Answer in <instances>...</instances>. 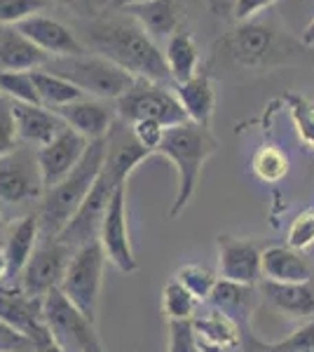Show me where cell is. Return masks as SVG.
<instances>
[{
  "label": "cell",
  "instance_id": "cell-1",
  "mask_svg": "<svg viewBox=\"0 0 314 352\" xmlns=\"http://www.w3.org/2000/svg\"><path fill=\"white\" fill-rule=\"evenodd\" d=\"M87 41L101 56L124 68L136 80L157 85L171 80L164 52L131 16L96 21L87 31Z\"/></svg>",
  "mask_w": 314,
  "mask_h": 352
},
{
  "label": "cell",
  "instance_id": "cell-2",
  "mask_svg": "<svg viewBox=\"0 0 314 352\" xmlns=\"http://www.w3.org/2000/svg\"><path fill=\"white\" fill-rule=\"evenodd\" d=\"M106 153H108V139L89 141V148L82 155L78 167L64 181H59L54 188L43 192V202H40V212H38L40 240L59 237L61 230L71 223V219L76 217L80 204L89 195L92 186L99 179L101 169H104Z\"/></svg>",
  "mask_w": 314,
  "mask_h": 352
},
{
  "label": "cell",
  "instance_id": "cell-3",
  "mask_svg": "<svg viewBox=\"0 0 314 352\" xmlns=\"http://www.w3.org/2000/svg\"><path fill=\"white\" fill-rule=\"evenodd\" d=\"M216 151H218V141L211 134V129L202 124L186 122L164 132L157 153L167 157L176 169V197L169 212L171 219L179 217L192 200L204 164Z\"/></svg>",
  "mask_w": 314,
  "mask_h": 352
},
{
  "label": "cell",
  "instance_id": "cell-4",
  "mask_svg": "<svg viewBox=\"0 0 314 352\" xmlns=\"http://www.w3.org/2000/svg\"><path fill=\"white\" fill-rule=\"evenodd\" d=\"M45 71L73 82L85 96L96 99H120L136 85V78L124 68L113 64L101 54H80V56H59L49 59Z\"/></svg>",
  "mask_w": 314,
  "mask_h": 352
},
{
  "label": "cell",
  "instance_id": "cell-5",
  "mask_svg": "<svg viewBox=\"0 0 314 352\" xmlns=\"http://www.w3.org/2000/svg\"><path fill=\"white\" fill-rule=\"evenodd\" d=\"M106 254L99 240L87 242L73 252L68 268L61 280V292L76 308L96 322V308H99L101 285H104V265Z\"/></svg>",
  "mask_w": 314,
  "mask_h": 352
},
{
  "label": "cell",
  "instance_id": "cell-6",
  "mask_svg": "<svg viewBox=\"0 0 314 352\" xmlns=\"http://www.w3.org/2000/svg\"><path fill=\"white\" fill-rule=\"evenodd\" d=\"M43 322L66 352H106L96 322L82 315L61 289H52L43 298Z\"/></svg>",
  "mask_w": 314,
  "mask_h": 352
},
{
  "label": "cell",
  "instance_id": "cell-7",
  "mask_svg": "<svg viewBox=\"0 0 314 352\" xmlns=\"http://www.w3.org/2000/svg\"><path fill=\"white\" fill-rule=\"evenodd\" d=\"M230 52L237 64L247 68H267L295 61L298 50L284 33L260 21L242 24L230 38Z\"/></svg>",
  "mask_w": 314,
  "mask_h": 352
},
{
  "label": "cell",
  "instance_id": "cell-8",
  "mask_svg": "<svg viewBox=\"0 0 314 352\" xmlns=\"http://www.w3.org/2000/svg\"><path fill=\"white\" fill-rule=\"evenodd\" d=\"M117 113L129 124L136 120H155L164 129L190 122L176 94L167 92L164 87L150 80H136L127 94L120 96Z\"/></svg>",
  "mask_w": 314,
  "mask_h": 352
},
{
  "label": "cell",
  "instance_id": "cell-9",
  "mask_svg": "<svg viewBox=\"0 0 314 352\" xmlns=\"http://www.w3.org/2000/svg\"><path fill=\"white\" fill-rule=\"evenodd\" d=\"M73 252L68 244L61 240H40L36 252L31 254L26 268L19 275V289L31 298L43 300L52 289L61 287L64 280V272L68 268V261H71Z\"/></svg>",
  "mask_w": 314,
  "mask_h": 352
},
{
  "label": "cell",
  "instance_id": "cell-10",
  "mask_svg": "<svg viewBox=\"0 0 314 352\" xmlns=\"http://www.w3.org/2000/svg\"><path fill=\"white\" fill-rule=\"evenodd\" d=\"M45 186L40 176L38 155L26 146L0 157V202L24 204L43 197Z\"/></svg>",
  "mask_w": 314,
  "mask_h": 352
},
{
  "label": "cell",
  "instance_id": "cell-11",
  "mask_svg": "<svg viewBox=\"0 0 314 352\" xmlns=\"http://www.w3.org/2000/svg\"><path fill=\"white\" fill-rule=\"evenodd\" d=\"M99 244L106 258L122 272H136L139 261L134 256L129 237V219H127V184H122L113 195L104 221L99 226Z\"/></svg>",
  "mask_w": 314,
  "mask_h": 352
},
{
  "label": "cell",
  "instance_id": "cell-12",
  "mask_svg": "<svg viewBox=\"0 0 314 352\" xmlns=\"http://www.w3.org/2000/svg\"><path fill=\"white\" fill-rule=\"evenodd\" d=\"M87 148H89V141L71 127L61 129L49 144L40 146L36 155H38V167H40V176H43L45 190L54 188L59 181H64L80 164Z\"/></svg>",
  "mask_w": 314,
  "mask_h": 352
},
{
  "label": "cell",
  "instance_id": "cell-13",
  "mask_svg": "<svg viewBox=\"0 0 314 352\" xmlns=\"http://www.w3.org/2000/svg\"><path fill=\"white\" fill-rule=\"evenodd\" d=\"M218 272L221 280L237 282V285L256 287L262 277L260 272V258L262 249L254 240L247 237H232V235H218Z\"/></svg>",
  "mask_w": 314,
  "mask_h": 352
},
{
  "label": "cell",
  "instance_id": "cell-14",
  "mask_svg": "<svg viewBox=\"0 0 314 352\" xmlns=\"http://www.w3.org/2000/svg\"><path fill=\"white\" fill-rule=\"evenodd\" d=\"M21 33L31 43H36L49 59H59V56H80L85 54V45L78 41L76 33L61 21L52 19V16L36 14L31 19L16 24Z\"/></svg>",
  "mask_w": 314,
  "mask_h": 352
},
{
  "label": "cell",
  "instance_id": "cell-15",
  "mask_svg": "<svg viewBox=\"0 0 314 352\" xmlns=\"http://www.w3.org/2000/svg\"><path fill=\"white\" fill-rule=\"evenodd\" d=\"M10 104H12L19 141L36 144L38 148L49 144L61 129L68 127L52 109L43 104H24V101H10Z\"/></svg>",
  "mask_w": 314,
  "mask_h": 352
},
{
  "label": "cell",
  "instance_id": "cell-16",
  "mask_svg": "<svg viewBox=\"0 0 314 352\" xmlns=\"http://www.w3.org/2000/svg\"><path fill=\"white\" fill-rule=\"evenodd\" d=\"M49 64V56L16 26H0V71L31 73Z\"/></svg>",
  "mask_w": 314,
  "mask_h": 352
},
{
  "label": "cell",
  "instance_id": "cell-17",
  "mask_svg": "<svg viewBox=\"0 0 314 352\" xmlns=\"http://www.w3.org/2000/svg\"><path fill=\"white\" fill-rule=\"evenodd\" d=\"M54 113L68 124V127L76 129L78 134H82L87 141L106 139L108 132L113 129L111 111H108L101 101L89 99V96H85V99H80V101H73V104H68V106H61V109H56Z\"/></svg>",
  "mask_w": 314,
  "mask_h": 352
},
{
  "label": "cell",
  "instance_id": "cell-18",
  "mask_svg": "<svg viewBox=\"0 0 314 352\" xmlns=\"http://www.w3.org/2000/svg\"><path fill=\"white\" fill-rule=\"evenodd\" d=\"M262 280L279 282V285H300L312 282V268L305 256L293 247H267L260 258Z\"/></svg>",
  "mask_w": 314,
  "mask_h": 352
},
{
  "label": "cell",
  "instance_id": "cell-19",
  "mask_svg": "<svg viewBox=\"0 0 314 352\" xmlns=\"http://www.w3.org/2000/svg\"><path fill=\"white\" fill-rule=\"evenodd\" d=\"M0 320L24 336H31L33 329L43 324V300L26 296L21 289L0 285Z\"/></svg>",
  "mask_w": 314,
  "mask_h": 352
},
{
  "label": "cell",
  "instance_id": "cell-20",
  "mask_svg": "<svg viewBox=\"0 0 314 352\" xmlns=\"http://www.w3.org/2000/svg\"><path fill=\"white\" fill-rule=\"evenodd\" d=\"M190 324L199 343L211 345V348H218L225 352L242 343V327H239V322L218 308L209 310L207 315L195 317Z\"/></svg>",
  "mask_w": 314,
  "mask_h": 352
},
{
  "label": "cell",
  "instance_id": "cell-21",
  "mask_svg": "<svg viewBox=\"0 0 314 352\" xmlns=\"http://www.w3.org/2000/svg\"><path fill=\"white\" fill-rule=\"evenodd\" d=\"M136 21L150 38H169L179 31V8L176 0H148L122 10Z\"/></svg>",
  "mask_w": 314,
  "mask_h": 352
},
{
  "label": "cell",
  "instance_id": "cell-22",
  "mask_svg": "<svg viewBox=\"0 0 314 352\" xmlns=\"http://www.w3.org/2000/svg\"><path fill=\"white\" fill-rule=\"evenodd\" d=\"M40 242V221L38 214H28L10 230L5 240V261H8V277H19L26 268L31 254L36 252Z\"/></svg>",
  "mask_w": 314,
  "mask_h": 352
},
{
  "label": "cell",
  "instance_id": "cell-23",
  "mask_svg": "<svg viewBox=\"0 0 314 352\" xmlns=\"http://www.w3.org/2000/svg\"><path fill=\"white\" fill-rule=\"evenodd\" d=\"M176 99L183 106L188 120L202 124V127H209L216 106V92L207 73H197L188 82H181L176 87Z\"/></svg>",
  "mask_w": 314,
  "mask_h": 352
},
{
  "label": "cell",
  "instance_id": "cell-24",
  "mask_svg": "<svg viewBox=\"0 0 314 352\" xmlns=\"http://www.w3.org/2000/svg\"><path fill=\"white\" fill-rule=\"evenodd\" d=\"M262 296L270 300L277 310L287 312L289 317H310L314 315V285H279V282H262Z\"/></svg>",
  "mask_w": 314,
  "mask_h": 352
},
{
  "label": "cell",
  "instance_id": "cell-25",
  "mask_svg": "<svg viewBox=\"0 0 314 352\" xmlns=\"http://www.w3.org/2000/svg\"><path fill=\"white\" fill-rule=\"evenodd\" d=\"M164 61H167L169 76L176 82H188L190 78L197 76V64H199V54L195 47L190 33L186 31H176L174 36L167 41V50H164Z\"/></svg>",
  "mask_w": 314,
  "mask_h": 352
},
{
  "label": "cell",
  "instance_id": "cell-26",
  "mask_svg": "<svg viewBox=\"0 0 314 352\" xmlns=\"http://www.w3.org/2000/svg\"><path fill=\"white\" fill-rule=\"evenodd\" d=\"M209 300L214 303V308H218L223 312H227L230 317H235L239 322V327L247 324L251 308H254L256 300V289L249 285H237V282H227L218 280L211 292Z\"/></svg>",
  "mask_w": 314,
  "mask_h": 352
},
{
  "label": "cell",
  "instance_id": "cell-27",
  "mask_svg": "<svg viewBox=\"0 0 314 352\" xmlns=\"http://www.w3.org/2000/svg\"><path fill=\"white\" fill-rule=\"evenodd\" d=\"M31 78H33V85H36L40 104L52 111L73 104V101L85 99V94L80 92L73 82H68L49 71H43V68H40V71H31Z\"/></svg>",
  "mask_w": 314,
  "mask_h": 352
},
{
  "label": "cell",
  "instance_id": "cell-28",
  "mask_svg": "<svg viewBox=\"0 0 314 352\" xmlns=\"http://www.w3.org/2000/svg\"><path fill=\"white\" fill-rule=\"evenodd\" d=\"M197 305L199 300L176 277H171L167 285H164L162 310L169 322H192L197 317Z\"/></svg>",
  "mask_w": 314,
  "mask_h": 352
},
{
  "label": "cell",
  "instance_id": "cell-29",
  "mask_svg": "<svg viewBox=\"0 0 314 352\" xmlns=\"http://www.w3.org/2000/svg\"><path fill=\"white\" fill-rule=\"evenodd\" d=\"M174 277L199 300V303H202V300H209L211 292H214V287H216V282H218V277H216L214 270L204 268V265H197V263L181 265V268L176 270Z\"/></svg>",
  "mask_w": 314,
  "mask_h": 352
},
{
  "label": "cell",
  "instance_id": "cell-30",
  "mask_svg": "<svg viewBox=\"0 0 314 352\" xmlns=\"http://www.w3.org/2000/svg\"><path fill=\"white\" fill-rule=\"evenodd\" d=\"M289 172V160L282 153V148L265 146L254 155V174L265 184H277Z\"/></svg>",
  "mask_w": 314,
  "mask_h": 352
},
{
  "label": "cell",
  "instance_id": "cell-31",
  "mask_svg": "<svg viewBox=\"0 0 314 352\" xmlns=\"http://www.w3.org/2000/svg\"><path fill=\"white\" fill-rule=\"evenodd\" d=\"M0 96L10 101H24V104H40L31 73L0 71Z\"/></svg>",
  "mask_w": 314,
  "mask_h": 352
},
{
  "label": "cell",
  "instance_id": "cell-32",
  "mask_svg": "<svg viewBox=\"0 0 314 352\" xmlns=\"http://www.w3.org/2000/svg\"><path fill=\"white\" fill-rule=\"evenodd\" d=\"M54 0H0V26H16L21 21L43 14Z\"/></svg>",
  "mask_w": 314,
  "mask_h": 352
},
{
  "label": "cell",
  "instance_id": "cell-33",
  "mask_svg": "<svg viewBox=\"0 0 314 352\" xmlns=\"http://www.w3.org/2000/svg\"><path fill=\"white\" fill-rule=\"evenodd\" d=\"M19 148V132H16L14 113L10 99L0 96V157L10 155Z\"/></svg>",
  "mask_w": 314,
  "mask_h": 352
},
{
  "label": "cell",
  "instance_id": "cell-34",
  "mask_svg": "<svg viewBox=\"0 0 314 352\" xmlns=\"http://www.w3.org/2000/svg\"><path fill=\"white\" fill-rule=\"evenodd\" d=\"M287 240H289V247L298 249V252L314 244V209H305V212L295 217V221L289 228Z\"/></svg>",
  "mask_w": 314,
  "mask_h": 352
},
{
  "label": "cell",
  "instance_id": "cell-35",
  "mask_svg": "<svg viewBox=\"0 0 314 352\" xmlns=\"http://www.w3.org/2000/svg\"><path fill=\"white\" fill-rule=\"evenodd\" d=\"M129 129L136 144H139L141 148H146L148 153H157L159 144H162V139H164V132H167V129L155 120H136V122H131Z\"/></svg>",
  "mask_w": 314,
  "mask_h": 352
},
{
  "label": "cell",
  "instance_id": "cell-36",
  "mask_svg": "<svg viewBox=\"0 0 314 352\" xmlns=\"http://www.w3.org/2000/svg\"><path fill=\"white\" fill-rule=\"evenodd\" d=\"M167 352H197V338L190 322H169Z\"/></svg>",
  "mask_w": 314,
  "mask_h": 352
},
{
  "label": "cell",
  "instance_id": "cell-37",
  "mask_svg": "<svg viewBox=\"0 0 314 352\" xmlns=\"http://www.w3.org/2000/svg\"><path fill=\"white\" fill-rule=\"evenodd\" d=\"M279 348L284 352H314V320L279 340Z\"/></svg>",
  "mask_w": 314,
  "mask_h": 352
},
{
  "label": "cell",
  "instance_id": "cell-38",
  "mask_svg": "<svg viewBox=\"0 0 314 352\" xmlns=\"http://www.w3.org/2000/svg\"><path fill=\"white\" fill-rule=\"evenodd\" d=\"M28 338H31V352H66L59 340L52 336V331L45 327V322L33 329Z\"/></svg>",
  "mask_w": 314,
  "mask_h": 352
},
{
  "label": "cell",
  "instance_id": "cell-39",
  "mask_svg": "<svg viewBox=\"0 0 314 352\" xmlns=\"http://www.w3.org/2000/svg\"><path fill=\"white\" fill-rule=\"evenodd\" d=\"M0 340H5V343H8L10 348H14L16 352H31V338L19 333L14 327H10L8 322H3V320H0Z\"/></svg>",
  "mask_w": 314,
  "mask_h": 352
},
{
  "label": "cell",
  "instance_id": "cell-40",
  "mask_svg": "<svg viewBox=\"0 0 314 352\" xmlns=\"http://www.w3.org/2000/svg\"><path fill=\"white\" fill-rule=\"evenodd\" d=\"M242 352H284L279 348V343H262L251 333V329L247 324H242Z\"/></svg>",
  "mask_w": 314,
  "mask_h": 352
},
{
  "label": "cell",
  "instance_id": "cell-41",
  "mask_svg": "<svg viewBox=\"0 0 314 352\" xmlns=\"http://www.w3.org/2000/svg\"><path fill=\"white\" fill-rule=\"evenodd\" d=\"M272 3H275V0H237L235 14H237V19H249V16L262 12L265 8H270Z\"/></svg>",
  "mask_w": 314,
  "mask_h": 352
},
{
  "label": "cell",
  "instance_id": "cell-42",
  "mask_svg": "<svg viewBox=\"0 0 314 352\" xmlns=\"http://www.w3.org/2000/svg\"><path fill=\"white\" fill-rule=\"evenodd\" d=\"M300 124H302V134L307 136L310 141H314V111H312V106H307V111H305V116L300 118Z\"/></svg>",
  "mask_w": 314,
  "mask_h": 352
},
{
  "label": "cell",
  "instance_id": "cell-43",
  "mask_svg": "<svg viewBox=\"0 0 314 352\" xmlns=\"http://www.w3.org/2000/svg\"><path fill=\"white\" fill-rule=\"evenodd\" d=\"M148 3V0H108V8L111 10H127L131 5H141Z\"/></svg>",
  "mask_w": 314,
  "mask_h": 352
},
{
  "label": "cell",
  "instance_id": "cell-44",
  "mask_svg": "<svg viewBox=\"0 0 314 352\" xmlns=\"http://www.w3.org/2000/svg\"><path fill=\"white\" fill-rule=\"evenodd\" d=\"M302 45H307V47H314V19L310 21V26L302 31Z\"/></svg>",
  "mask_w": 314,
  "mask_h": 352
},
{
  "label": "cell",
  "instance_id": "cell-45",
  "mask_svg": "<svg viewBox=\"0 0 314 352\" xmlns=\"http://www.w3.org/2000/svg\"><path fill=\"white\" fill-rule=\"evenodd\" d=\"M8 275V261H5V254H3V249H0V280Z\"/></svg>",
  "mask_w": 314,
  "mask_h": 352
},
{
  "label": "cell",
  "instance_id": "cell-46",
  "mask_svg": "<svg viewBox=\"0 0 314 352\" xmlns=\"http://www.w3.org/2000/svg\"><path fill=\"white\" fill-rule=\"evenodd\" d=\"M197 352H223V350L211 348V345H204V343H199V340H197Z\"/></svg>",
  "mask_w": 314,
  "mask_h": 352
},
{
  "label": "cell",
  "instance_id": "cell-47",
  "mask_svg": "<svg viewBox=\"0 0 314 352\" xmlns=\"http://www.w3.org/2000/svg\"><path fill=\"white\" fill-rule=\"evenodd\" d=\"M0 350H14V348H10L8 343H5V340H0ZM16 352V350H14Z\"/></svg>",
  "mask_w": 314,
  "mask_h": 352
},
{
  "label": "cell",
  "instance_id": "cell-48",
  "mask_svg": "<svg viewBox=\"0 0 314 352\" xmlns=\"http://www.w3.org/2000/svg\"><path fill=\"white\" fill-rule=\"evenodd\" d=\"M5 228V221H3V214H0V230Z\"/></svg>",
  "mask_w": 314,
  "mask_h": 352
},
{
  "label": "cell",
  "instance_id": "cell-49",
  "mask_svg": "<svg viewBox=\"0 0 314 352\" xmlns=\"http://www.w3.org/2000/svg\"><path fill=\"white\" fill-rule=\"evenodd\" d=\"M0 352H14V350H0Z\"/></svg>",
  "mask_w": 314,
  "mask_h": 352
}]
</instances>
